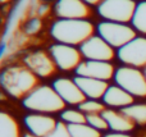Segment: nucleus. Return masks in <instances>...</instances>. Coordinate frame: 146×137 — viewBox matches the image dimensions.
<instances>
[{
    "label": "nucleus",
    "instance_id": "nucleus-1",
    "mask_svg": "<svg viewBox=\"0 0 146 137\" xmlns=\"http://www.w3.org/2000/svg\"><path fill=\"white\" fill-rule=\"evenodd\" d=\"M0 83L9 96L23 100L40 86V78L26 66H12L1 72Z\"/></svg>",
    "mask_w": 146,
    "mask_h": 137
},
{
    "label": "nucleus",
    "instance_id": "nucleus-2",
    "mask_svg": "<svg viewBox=\"0 0 146 137\" xmlns=\"http://www.w3.org/2000/svg\"><path fill=\"white\" fill-rule=\"evenodd\" d=\"M95 26L88 19H58L50 28V35L56 42L77 46L94 36Z\"/></svg>",
    "mask_w": 146,
    "mask_h": 137
},
{
    "label": "nucleus",
    "instance_id": "nucleus-3",
    "mask_svg": "<svg viewBox=\"0 0 146 137\" xmlns=\"http://www.w3.org/2000/svg\"><path fill=\"white\" fill-rule=\"evenodd\" d=\"M23 107L32 113L42 114H55L62 113L66 109V103L63 101L53 86L40 85L28 96L22 100Z\"/></svg>",
    "mask_w": 146,
    "mask_h": 137
},
{
    "label": "nucleus",
    "instance_id": "nucleus-4",
    "mask_svg": "<svg viewBox=\"0 0 146 137\" xmlns=\"http://www.w3.org/2000/svg\"><path fill=\"white\" fill-rule=\"evenodd\" d=\"M98 35L114 49H121L136 37V30L128 23L103 21L96 27Z\"/></svg>",
    "mask_w": 146,
    "mask_h": 137
},
{
    "label": "nucleus",
    "instance_id": "nucleus-5",
    "mask_svg": "<svg viewBox=\"0 0 146 137\" xmlns=\"http://www.w3.org/2000/svg\"><path fill=\"white\" fill-rule=\"evenodd\" d=\"M114 82L133 97H146V74L140 68L119 67L114 74Z\"/></svg>",
    "mask_w": 146,
    "mask_h": 137
},
{
    "label": "nucleus",
    "instance_id": "nucleus-6",
    "mask_svg": "<svg viewBox=\"0 0 146 137\" xmlns=\"http://www.w3.org/2000/svg\"><path fill=\"white\" fill-rule=\"evenodd\" d=\"M136 7V0H103L98 13L104 21L131 23Z\"/></svg>",
    "mask_w": 146,
    "mask_h": 137
},
{
    "label": "nucleus",
    "instance_id": "nucleus-7",
    "mask_svg": "<svg viewBox=\"0 0 146 137\" xmlns=\"http://www.w3.org/2000/svg\"><path fill=\"white\" fill-rule=\"evenodd\" d=\"M49 53L53 56L56 67L64 72H76V69L83 62V56L80 49L67 44H53L49 48Z\"/></svg>",
    "mask_w": 146,
    "mask_h": 137
},
{
    "label": "nucleus",
    "instance_id": "nucleus-8",
    "mask_svg": "<svg viewBox=\"0 0 146 137\" xmlns=\"http://www.w3.org/2000/svg\"><path fill=\"white\" fill-rule=\"evenodd\" d=\"M118 59L124 66L135 67V68H146V37L136 36L123 48L117 51Z\"/></svg>",
    "mask_w": 146,
    "mask_h": 137
},
{
    "label": "nucleus",
    "instance_id": "nucleus-9",
    "mask_svg": "<svg viewBox=\"0 0 146 137\" xmlns=\"http://www.w3.org/2000/svg\"><path fill=\"white\" fill-rule=\"evenodd\" d=\"M82 56L86 60H100L111 62L115 56V50L111 45H109L103 37L99 35L91 36L80 46Z\"/></svg>",
    "mask_w": 146,
    "mask_h": 137
},
{
    "label": "nucleus",
    "instance_id": "nucleus-10",
    "mask_svg": "<svg viewBox=\"0 0 146 137\" xmlns=\"http://www.w3.org/2000/svg\"><path fill=\"white\" fill-rule=\"evenodd\" d=\"M25 66L38 78H49L56 72V64L49 51L36 50L25 56Z\"/></svg>",
    "mask_w": 146,
    "mask_h": 137
},
{
    "label": "nucleus",
    "instance_id": "nucleus-11",
    "mask_svg": "<svg viewBox=\"0 0 146 137\" xmlns=\"http://www.w3.org/2000/svg\"><path fill=\"white\" fill-rule=\"evenodd\" d=\"M115 71L117 69L111 62L86 60V59H83V62L80 64V67L76 69V74L109 82L110 79H114Z\"/></svg>",
    "mask_w": 146,
    "mask_h": 137
},
{
    "label": "nucleus",
    "instance_id": "nucleus-12",
    "mask_svg": "<svg viewBox=\"0 0 146 137\" xmlns=\"http://www.w3.org/2000/svg\"><path fill=\"white\" fill-rule=\"evenodd\" d=\"M55 14L59 19H88L91 7L83 0H56Z\"/></svg>",
    "mask_w": 146,
    "mask_h": 137
},
{
    "label": "nucleus",
    "instance_id": "nucleus-13",
    "mask_svg": "<svg viewBox=\"0 0 146 137\" xmlns=\"http://www.w3.org/2000/svg\"><path fill=\"white\" fill-rule=\"evenodd\" d=\"M51 86L58 92L59 96L63 99V101L68 105L80 107L86 100V96L81 91L80 86L74 81V78L72 79V78H67V77H60V78H56Z\"/></svg>",
    "mask_w": 146,
    "mask_h": 137
},
{
    "label": "nucleus",
    "instance_id": "nucleus-14",
    "mask_svg": "<svg viewBox=\"0 0 146 137\" xmlns=\"http://www.w3.org/2000/svg\"><path fill=\"white\" fill-rule=\"evenodd\" d=\"M25 126L28 132L33 133L37 137H46L55 130L58 120L50 114L42 113H31L25 117Z\"/></svg>",
    "mask_w": 146,
    "mask_h": 137
},
{
    "label": "nucleus",
    "instance_id": "nucleus-15",
    "mask_svg": "<svg viewBox=\"0 0 146 137\" xmlns=\"http://www.w3.org/2000/svg\"><path fill=\"white\" fill-rule=\"evenodd\" d=\"M101 101L110 109H124L135 103V97L118 85H109Z\"/></svg>",
    "mask_w": 146,
    "mask_h": 137
},
{
    "label": "nucleus",
    "instance_id": "nucleus-16",
    "mask_svg": "<svg viewBox=\"0 0 146 137\" xmlns=\"http://www.w3.org/2000/svg\"><path fill=\"white\" fill-rule=\"evenodd\" d=\"M104 118L106 119L110 132H121V133H129L135 128L136 123L126 115L122 110L110 109L106 108L103 112Z\"/></svg>",
    "mask_w": 146,
    "mask_h": 137
},
{
    "label": "nucleus",
    "instance_id": "nucleus-17",
    "mask_svg": "<svg viewBox=\"0 0 146 137\" xmlns=\"http://www.w3.org/2000/svg\"><path fill=\"white\" fill-rule=\"evenodd\" d=\"M74 81L80 86L81 91L86 96V99H95V100H103L106 90L109 87V83L106 81L101 79L90 78V77H82L76 76Z\"/></svg>",
    "mask_w": 146,
    "mask_h": 137
},
{
    "label": "nucleus",
    "instance_id": "nucleus-18",
    "mask_svg": "<svg viewBox=\"0 0 146 137\" xmlns=\"http://www.w3.org/2000/svg\"><path fill=\"white\" fill-rule=\"evenodd\" d=\"M0 137H23L15 118L7 112L0 113Z\"/></svg>",
    "mask_w": 146,
    "mask_h": 137
},
{
    "label": "nucleus",
    "instance_id": "nucleus-19",
    "mask_svg": "<svg viewBox=\"0 0 146 137\" xmlns=\"http://www.w3.org/2000/svg\"><path fill=\"white\" fill-rule=\"evenodd\" d=\"M131 26L136 30V32L146 36V0L137 3L133 18L131 21Z\"/></svg>",
    "mask_w": 146,
    "mask_h": 137
},
{
    "label": "nucleus",
    "instance_id": "nucleus-20",
    "mask_svg": "<svg viewBox=\"0 0 146 137\" xmlns=\"http://www.w3.org/2000/svg\"><path fill=\"white\" fill-rule=\"evenodd\" d=\"M122 112L128 115L136 124H146V103H133L132 105L122 109Z\"/></svg>",
    "mask_w": 146,
    "mask_h": 137
},
{
    "label": "nucleus",
    "instance_id": "nucleus-21",
    "mask_svg": "<svg viewBox=\"0 0 146 137\" xmlns=\"http://www.w3.org/2000/svg\"><path fill=\"white\" fill-rule=\"evenodd\" d=\"M69 132L72 137H103V132L95 130L87 123L81 124H69Z\"/></svg>",
    "mask_w": 146,
    "mask_h": 137
},
{
    "label": "nucleus",
    "instance_id": "nucleus-22",
    "mask_svg": "<svg viewBox=\"0 0 146 137\" xmlns=\"http://www.w3.org/2000/svg\"><path fill=\"white\" fill-rule=\"evenodd\" d=\"M60 120L64 122L66 124H81V123H86L87 117L83 112L80 109H64L60 113Z\"/></svg>",
    "mask_w": 146,
    "mask_h": 137
},
{
    "label": "nucleus",
    "instance_id": "nucleus-23",
    "mask_svg": "<svg viewBox=\"0 0 146 137\" xmlns=\"http://www.w3.org/2000/svg\"><path fill=\"white\" fill-rule=\"evenodd\" d=\"M81 112H83L86 115L91 114H103V112L106 109V105L100 100L95 99H86L82 104L78 107Z\"/></svg>",
    "mask_w": 146,
    "mask_h": 137
},
{
    "label": "nucleus",
    "instance_id": "nucleus-24",
    "mask_svg": "<svg viewBox=\"0 0 146 137\" xmlns=\"http://www.w3.org/2000/svg\"><path fill=\"white\" fill-rule=\"evenodd\" d=\"M87 117V120L86 123L90 124L91 127H94L95 130L100 131V132H105V131L109 130V126L106 119L104 118L103 114H91V115H86Z\"/></svg>",
    "mask_w": 146,
    "mask_h": 137
},
{
    "label": "nucleus",
    "instance_id": "nucleus-25",
    "mask_svg": "<svg viewBox=\"0 0 146 137\" xmlns=\"http://www.w3.org/2000/svg\"><path fill=\"white\" fill-rule=\"evenodd\" d=\"M46 137H72V136H71V132H69L68 124H66L64 122L60 120V122H58L55 130L51 133H49Z\"/></svg>",
    "mask_w": 146,
    "mask_h": 137
},
{
    "label": "nucleus",
    "instance_id": "nucleus-26",
    "mask_svg": "<svg viewBox=\"0 0 146 137\" xmlns=\"http://www.w3.org/2000/svg\"><path fill=\"white\" fill-rule=\"evenodd\" d=\"M41 27V22L38 19H31L30 22L27 23V32L35 33L38 31V28Z\"/></svg>",
    "mask_w": 146,
    "mask_h": 137
},
{
    "label": "nucleus",
    "instance_id": "nucleus-27",
    "mask_svg": "<svg viewBox=\"0 0 146 137\" xmlns=\"http://www.w3.org/2000/svg\"><path fill=\"white\" fill-rule=\"evenodd\" d=\"M103 137H132L129 133H121V132H109Z\"/></svg>",
    "mask_w": 146,
    "mask_h": 137
},
{
    "label": "nucleus",
    "instance_id": "nucleus-28",
    "mask_svg": "<svg viewBox=\"0 0 146 137\" xmlns=\"http://www.w3.org/2000/svg\"><path fill=\"white\" fill-rule=\"evenodd\" d=\"M83 1H85L86 4H88L90 7H99L103 0H83Z\"/></svg>",
    "mask_w": 146,
    "mask_h": 137
},
{
    "label": "nucleus",
    "instance_id": "nucleus-29",
    "mask_svg": "<svg viewBox=\"0 0 146 137\" xmlns=\"http://www.w3.org/2000/svg\"><path fill=\"white\" fill-rule=\"evenodd\" d=\"M23 137H37V136H35L31 132H26V133H23Z\"/></svg>",
    "mask_w": 146,
    "mask_h": 137
},
{
    "label": "nucleus",
    "instance_id": "nucleus-30",
    "mask_svg": "<svg viewBox=\"0 0 146 137\" xmlns=\"http://www.w3.org/2000/svg\"><path fill=\"white\" fill-rule=\"evenodd\" d=\"M1 1H3V3H5V1H7V0H1Z\"/></svg>",
    "mask_w": 146,
    "mask_h": 137
},
{
    "label": "nucleus",
    "instance_id": "nucleus-31",
    "mask_svg": "<svg viewBox=\"0 0 146 137\" xmlns=\"http://www.w3.org/2000/svg\"><path fill=\"white\" fill-rule=\"evenodd\" d=\"M144 72H145V74H146V68H145V69H144Z\"/></svg>",
    "mask_w": 146,
    "mask_h": 137
}]
</instances>
